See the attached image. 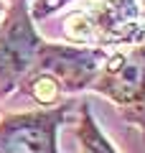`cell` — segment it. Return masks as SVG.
<instances>
[{
    "instance_id": "277c9868",
    "label": "cell",
    "mask_w": 145,
    "mask_h": 153,
    "mask_svg": "<svg viewBox=\"0 0 145 153\" xmlns=\"http://www.w3.org/2000/svg\"><path fill=\"white\" fill-rule=\"evenodd\" d=\"M71 105L51 110H28L0 117V151L8 153H59V128Z\"/></svg>"
},
{
    "instance_id": "9c48e42d",
    "label": "cell",
    "mask_w": 145,
    "mask_h": 153,
    "mask_svg": "<svg viewBox=\"0 0 145 153\" xmlns=\"http://www.w3.org/2000/svg\"><path fill=\"white\" fill-rule=\"evenodd\" d=\"M0 153H8V151H0Z\"/></svg>"
},
{
    "instance_id": "52a82bcc",
    "label": "cell",
    "mask_w": 145,
    "mask_h": 153,
    "mask_svg": "<svg viewBox=\"0 0 145 153\" xmlns=\"http://www.w3.org/2000/svg\"><path fill=\"white\" fill-rule=\"evenodd\" d=\"M3 10H5V3H3V0H0V18H3Z\"/></svg>"
},
{
    "instance_id": "7a4b0ae2",
    "label": "cell",
    "mask_w": 145,
    "mask_h": 153,
    "mask_svg": "<svg viewBox=\"0 0 145 153\" xmlns=\"http://www.w3.org/2000/svg\"><path fill=\"white\" fill-rule=\"evenodd\" d=\"M41 41L28 3L8 0L0 18V100L16 92L23 76L33 69Z\"/></svg>"
},
{
    "instance_id": "3957f363",
    "label": "cell",
    "mask_w": 145,
    "mask_h": 153,
    "mask_svg": "<svg viewBox=\"0 0 145 153\" xmlns=\"http://www.w3.org/2000/svg\"><path fill=\"white\" fill-rule=\"evenodd\" d=\"M104 59H107L104 49L41 41L36 64H33L31 71H38L46 79H51L59 87V92L64 97H69V94H79L92 87Z\"/></svg>"
},
{
    "instance_id": "6da1fadb",
    "label": "cell",
    "mask_w": 145,
    "mask_h": 153,
    "mask_svg": "<svg viewBox=\"0 0 145 153\" xmlns=\"http://www.w3.org/2000/svg\"><path fill=\"white\" fill-rule=\"evenodd\" d=\"M89 89L145 128V44L107 54Z\"/></svg>"
},
{
    "instance_id": "30bf717a",
    "label": "cell",
    "mask_w": 145,
    "mask_h": 153,
    "mask_svg": "<svg viewBox=\"0 0 145 153\" xmlns=\"http://www.w3.org/2000/svg\"><path fill=\"white\" fill-rule=\"evenodd\" d=\"M23 3H28V0H23Z\"/></svg>"
},
{
    "instance_id": "5b68a950",
    "label": "cell",
    "mask_w": 145,
    "mask_h": 153,
    "mask_svg": "<svg viewBox=\"0 0 145 153\" xmlns=\"http://www.w3.org/2000/svg\"><path fill=\"white\" fill-rule=\"evenodd\" d=\"M76 143H79V153H117L107 135L102 133L99 123L92 115L89 102L79 105V117H76Z\"/></svg>"
},
{
    "instance_id": "8992f818",
    "label": "cell",
    "mask_w": 145,
    "mask_h": 153,
    "mask_svg": "<svg viewBox=\"0 0 145 153\" xmlns=\"http://www.w3.org/2000/svg\"><path fill=\"white\" fill-rule=\"evenodd\" d=\"M66 3H69V0H36V5L28 8V10H31L33 21H38V18H43V16H51L54 10H59V8L66 5Z\"/></svg>"
},
{
    "instance_id": "ba28073f",
    "label": "cell",
    "mask_w": 145,
    "mask_h": 153,
    "mask_svg": "<svg viewBox=\"0 0 145 153\" xmlns=\"http://www.w3.org/2000/svg\"><path fill=\"white\" fill-rule=\"evenodd\" d=\"M143 146H145V128H143Z\"/></svg>"
}]
</instances>
